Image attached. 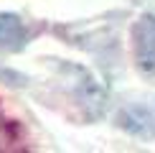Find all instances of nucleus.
<instances>
[{
    "instance_id": "f257e3e1",
    "label": "nucleus",
    "mask_w": 155,
    "mask_h": 153,
    "mask_svg": "<svg viewBox=\"0 0 155 153\" xmlns=\"http://www.w3.org/2000/svg\"><path fill=\"white\" fill-rule=\"evenodd\" d=\"M132 59L140 74L155 79V13H143L132 23Z\"/></svg>"
},
{
    "instance_id": "f03ea898",
    "label": "nucleus",
    "mask_w": 155,
    "mask_h": 153,
    "mask_svg": "<svg viewBox=\"0 0 155 153\" xmlns=\"http://www.w3.org/2000/svg\"><path fill=\"white\" fill-rule=\"evenodd\" d=\"M117 125L135 138H155V102H132L117 112Z\"/></svg>"
},
{
    "instance_id": "7ed1b4c3",
    "label": "nucleus",
    "mask_w": 155,
    "mask_h": 153,
    "mask_svg": "<svg viewBox=\"0 0 155 153\" xmlns=\"http://www.w3.org/2000/svg\"><path fill=\"white\" fill-rule=\"evenodd\" d=\"M28 28H25V21L15 13L0 10V49L5 51H18L28 43Z\"/></svg>"
}]
</instances>
